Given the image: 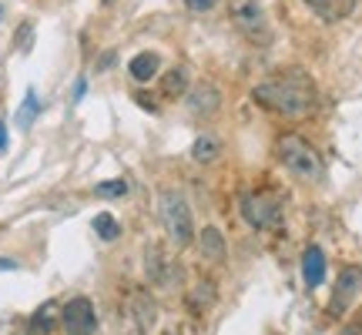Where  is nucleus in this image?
I'll return each instance as SVG.
<instances>
[{"mask_svg":"<svg viewBox=\"0 0 362 335\" xmlns=\"http://www.w3.org/2000/svg\"><path fill=\"white\" fill-rule=\"evenodd\" d=\"M17 269V261L13 258H0V271H13Z\"/></svg>","mask_w":362,"mask_h":335,"instance_id":"nucleus-25","label":"nucleus"},{"mask_svg":"<svg viewBox=\"0 0 362 335\" xmlns=\"http://www.w3.org/2000/svg\"><path fill=\"white\" fill-rule=\"evenodd\" d=\"M144 275H148V282L158 285V288H171V285L181 278V269L165 255L161 245H148L144 248Z\"/></svg>","mask_w":362,"mask_h":335,"instance_id":"nucleus-8","label":"nucleus"},{"mask_svg":"<svg viewBox=\"0 0 362 335\" xmlns=\"http://www.w3.org/2000/svg\"><path fill=\"white\" fill-rule=\"evenodd\" d=\"M37 111H40V101H37V90L30 88L27 90V98H24V107L17 111V124L21 128H30V121L37 117Z\"/></svg>","mask_w":362,"mask_h":335,"instance_id":"nucleus-19","label":"nucleus"},{"mask_svg":"<svg viewBox=\"0 0 362 335\" xmlns=\"http://www.w3.org/2000/svg\"><path fill=\"white\" fill-rule=\"evenodd\" d=\"M275 158H279V165L292 175V178L298 181H309V184H315V181L325 178V165H322V155L312 148L302 134H296V131H285V134H279V141H275Z\"/></svg>","mask_w":362,"mask_h":335,"instance_id":"nucleus-2","label":"nucleus"},{"mask_svg":"<svg viewBox=\"0 0 362 335\" xmlns=\"http://www.w3.org/2000/svg\"><path fill=\"white\" fill-rule=\"evenodd\" d=\"M158 215H161V225L168 232L171 245L175 248H188L194 242V218H192V205L188 198L175 188H161L158 194Z\"/></svg>","mask_w":362,"mask_h":335,"instance_id":"nucleus-3","label":"nucleus"},{"mask_svg":"<svg viewBox=\"0 0 362 335\" xmlns=\"http://www.w3.org/2000/svg\"><path fill=\"white\" fill-rule=\"evenodd\" d=\"M228 20L252 44H269V13L262 0H228Z\"/></svg>","mask_w":362,"mask_h":335,"instance_id":"nucleus-5","label":"nucleus"},{"mask_svg":"<svg viewBox=\"0 0 362 335\" xmlns=\"http://www.w3.org/2000/svg\"><path fill=\"white\" fill-rule=\"evenodd\" d=\"M131 305V315H134V322L141 332H151V325L158 322V302L151 298V292H144V288H134L128 298Z\"/></svg>","mask_w":362,"mask_h":335,"instance_id":"nucleus-10","label":"nucleus"},{"mask_svg":"<svg viewBox=\"0 0 362 335\" xmlns=\"http://www.w3.org/2000/svg\"><path fill=\"white\" fill-rule=\"evenodd\" d=\"M252 101L279 117L302 121L319 107V90H315V81L302 67H282V71H275L272 78L252 88Z\"/></svg>","mask_w":362,"mask_h":335,"instance_id":"nucleus-1","label":"nucleus"},{"mask_svg":"<svg viewBox=\"0 0 362 335\" xmlns=\"http://www.w3.org/2000/svg\"><path fill=\"white\" fill-rule=\"evenodd\" d=\"M158 71H161V61H158V54H151V51L134 54V57H131V64H128L131 81H138V84H148V81H155Z\"/></svg>","mask_w":362,"mask_h":335,"instance_id":"nucleus-16","label":"nucleus"},{"mask_svg":"<svg viewBox=\"0 0 362 335\" xmlns=\"http://www.w3.org/2000/svg\"><path fill=\"white\" fill-rule=\"evenodd\" d=\"M312 13H319L322 20L336 24V20H346L352 11H356V0H302Z\"/></svg>","mask_w":362,"mask_h":335,"instance_id":"nucleus-12","label":"nucleus"},{"mask_svg":"<svg viewBox=\"0 0 362 335\" xmlns=\"http://www.w3.org/2000/svg\"><path fill=\"white\" fill-rule=\"evenodd\" d=\"M238 211L255 232H279L285 225L282 201L269 192H245L238 198Z\"/></svg>","mask_w":362,"mask_h":335,"instance_id":"nucleus-4","label":"nucleus"},{"mask_svg":"<svg viewBox=\"0 0 362 335\" xmlns=\"http://www.w3.org/2000/svg\"><path fill=\"white\" fill-rule=\"evenodd\" d=\"M192 88V74H188V67H171L161 74V98H168V101H178L185 98Z\"/></svg>","mask_w":362,"mask_h":335,"instance_id":"nucleus-14","label":"nucleus"},{"mask_svg":"<svg viewBox=\"0 0 362 335\" xmlns=\"http://www.w3.org/2000/svg\"><path fill=\"white\" fill-rule=\"evenodd\" d=\"M198 252H202V258H205V261H225V255H228L225 235H221L215 225L202 228V232H198Z\"/></svg>","mask_w":362,"mask_h":335,"instance_id":"nucleus-13","label":"nucleus"},{"mask_svg":"<svg viewBox=\"0 0 362 335\" xmlns=\"http://www.w3.org/2000/svg\"><path fill=\"white\" fill-rule=\"evenodd\" d=\"M185 7H188V11H194V13H205V11H211V7H215V0H185Z\"/></svg>","mask_w":362,"mask_h":335,"instance_id":"nucleus-23","label":"nucleus"},{"mask_svg":"<svg viewBox=\"0 0 362 335\" xmlns=\"http://www.w3.org/2000/svg\"><path fill=\"white\" fill-rule=\"evenodd\" d=\"M342 335H362V309L356 312V319L346 325V332H342Z\"/></svg>","mask_w":362,"mask_h":335,"instance_id":"nucleus-24","label":"nucleus"},{"mask_svg":"<svg viewBox=\"0 0 362 335\" xmlns=\"http://www.w3.org/2000/svg\"><path fill=\"white\" fill-rule=\"evenodd\" d=\"M188 111H192L194 117H215L221 107V90L211 84V81H198V84H192L188 88Z\"/></svg>","mask_w":362,"mask_h":335,"instance_id":"nucleus-9","label":"nucleus"},{"mask_svg":"<svg viewBox=\"0 0 362 335\" xmlns=\"http://www.w3.org/2000/svg\"><path fill=\"white\" fill-rule=\"evenodd\" d=\"M30 40H34V24H30V20H24V24L17 27V34H13V47H17V51H30Z\"/></svg>","mask_w":362,"mask_h":335,"instance_id":"nucleus-22","label":"nucleus"},{"mask_svg":"<svg viewBox=\"0 0 362 335\" xmlns=\"http://www.w3.org/2000/svg\"><path fill=\"white\" fill-rule=\"evenodd\" d=\"M94 232L101 235L104 242H115L117 235H121V225H117V221L111 218V215H107V211H101V215H98V218H94Z\"/></svg>","mask_w":362,"mask_h":335,"instance_id":"nucleus-20","label":"nucleus"},{"mask_svg":"<svg viewBox=\"0 0 362 335\" xmlns=\"http://www.w3.org/2000/svg\"><path fill=\"white\" fill-rule=\"evenodd\" d=\"M94 194L98 198H124L128 194V181H121V178L101 181V184H94Z\"/></svg>","mask_w":362,"mask_h":335,"instance_id":"nucleus-21","label":"nucleus"},{"mask_svg":"<svg viewBox=\"0 0 362 335\" xmlns=\"http://www.w3.org/2000/svg\"><path fill=\"white\" fill-rule=\"evenodd\" d=\"M211 305H215V282H198L188 292V309L194 315H205V309H211Z\"/></svg>","mask_w":362,"mask_h":335,"instance_id":"nucleus-18","label":"nucleus"},{"mask_svg":"<svg viewBox=\"0 0 362 335\" xmlns=\"http://www.w3.org/2000/svg\"><path fill=\"white\" fill-rule=\"evenodd\" d=\"M302 282L309 288H319L325 282V252L319 245H309L302 252Z\"/></svg>","mask_w":362,"mask_h":335,"instance_id":"nucleus-11","label":"nucleus"},{"mask_svg":"<svg viewBox=\"0 0 362 335\" xmlns=\"http://www.w3.org/2000/svg\"><path fill=\"white\" fill-rule=\"evenodd\" d=\"M57 322H61V309H57L54 302H44V305L30 315V332L34 335H51Z\"/></svg>","mask_w":362,"mask_h":335,"instance_id":"nucleus-17","label":"nucleus"},{"mask_svg":"<svg viewBox=\"0 0 362 335\" xmlns=\"http://www.w3.org/2000/svg\"><path fill=\"white\" fill-rule=\"evenodd\" d=\"M359 288H362V265H346V269L339 271L332 298H329V315L339 319V315L352 305V298L359 295Z\"/></svg>","mask_w":362,"mask_h":335,"instance_id":"nucleus-7","label":"nucleus"},{"mask_svg":"<svg viewBox=\"0 0 362 335\" xmlns=\"http://www.w3.org/2000/svg\"><path fill=\"white\" fill-rule=\"evenodd\" d=\"M0 151H7V128L0 124Z\"/></svg>","mask_w":362,"mask_h":335,"instance_id":"nucleus-26","label":"nucleus"},{"mask_svg":"<svg viewBox=\"0 0 362 335\" xmlns=\"http://www.w3.org/2000/svg\"><path fill=\"white\" fill-rule=\"evenodd\" d=\"M225 155V148H221L218 134H211V131H202L198 138H194L192 144V158L198 161V165H215L218 158Z\"/></svg>","mask_w":362,"mask_h":335,"instance_id":"nucleus-15","label":"nucleus"},{"mask_svg":"<svg viewBox=\"0 0 362 335\" xmlns=\"http://www.w3.org/2000/svg\"><path fill=\"white\" fill-rule=\"evenodd\" d=\"M61 325H64L67 335H94L98 332V315H94L90 298H84V295L71 298L64 309H61Z\"/></svg>","mask_w":362,"mask_h":335,"instance_id":"nucleus-6","label":"nucleus"}]
</instances>
